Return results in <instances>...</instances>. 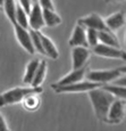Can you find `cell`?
<instances>
[{
    "mask_svg": "<svg viewBox=\"0 0 126 131\" xmlns=\"http://www.w3.org/2000/svg\"><path fill=\"white\" fill-rule=\"evenodd\" d=\"M77 24L83 26L84 29H92L98 32L106 31L107 30L105 22H103V18L99 14H97V13H91V14L80 18L77 21Z\"/></svg>",
    "mask_w": 126,
    "mask_h": 131,
    "instance_id": "obj_9",
    "label": "cell"
},
{
    "mask_svg": "<svg viewBox=\"0 0 126 131\" xmlns=\"http://www.w3.org/2000/svg\"><path fill=\"white\" fill-rule=\"evenodd\" d=\"M15 9H16V2H15V0H4L2 10L5 12V15L9 19V22L11 23L12 26L16 24V21H15Z\"/></svg>",
    "mask_w": 126,
    "mask_h": 131,
    "instance_id": "obj_21",
    "label": "cell"
},
{
    "mask_svg": "<svg viewBox=\"0 0 126 131\" xmlns=\"http://www.w3.org/2000/svg\"><path fill=\"white\" fill-rule=\"evenodd\" d=\"M87 70H89L87 65L80 70H72L68 74L64 75L61 79L58 80L56 83H52V85H55V87H64V85H69L73 83H76V82L83 81V80H85V74H86Z\"/></svg>",
    "mask_w": 126,
    "mask_h": 131,
    "instance_id": "obj_10",
    "label": "cell"
},
{
    "mask_svg": "<svg viewBox=\"0 0 126 131\" xmlns=\"http://www.w3.org/2000/svg\"><path fill=\"white\" fill-rule=\"evenodd\" d=\"M68 45L72 48L74 47H85L89 48L86 43V34H85V29L81 25L76 24L73 29V32L70 34L68 40Z\"/></svg>",
    "mask_w": 126,
    "mask_h": 131,
    "instance_id": "obj_13",
    "label": "cell"
},
{
    "mask_svg": "<svg viewBox=\"0 0 126 131\" xmlns=\"http://www.w3.org/2000/svg\"><path fill=\"white\" fill-rule=\"evenodd\" d=\"M125 119V99H115L110 105L105 123L119 124Z\"/></svg>",
    "mask_w": 126,
    "mask_h": 131,
    "instance_id": "obj_5",
    "label": "cell"
},
{
    "mask_svg": "<svg viewBox=\"0 0 126 131\" xmlns=\"http://www.w3.org/2000/svg\"><path fill=\"white\" fill-rule=\"evenodd\" d=\"M40 7L42 9H50V10H56L54 0H37Z\"/></svg>",
    "mask_w": 126,
    "mask_h": 131,
    "instance_id": "obj_25",
    "label": "cell"
},
{
    "mask_svg": "<svg viewBox=\"0 0 126 131\" xmlns=\"http://www.w3.org/2000/svg\"><path fill=\"white\" fill-rule=\"evenodd\" d=\"M99 43L114 48H122V45H120V41L118 40L117 36L114 32H110L108 30L99 32Z\"/></svg>",
    "mask_w": 126,
    "mask_h": 131,
    "instance_id": "obj_15",
    "label": "cell"
},
{
    "mask_svg": "<svg viewBox=\"0 0 126 131\" xmlns=\"http://www.w3.org/2000/svg\"><path fill=\"white\" fill-rule=\"evenodd\" d=\"M22 104H23V106L26 111L35 112V111L40 107L41 99H40V97H39V94H32V95L26 96V97L23 99Z\"/></svg>",
    "mask_w": 126,
    "mask_h": 131,
    "instance_id": "obj_20",
    "label": "cell"
},
{
    "mask_svg": "<svg viewBox=\"0 0 126 131\" xmlns=\"http://www.w3.org/2000/svg\"><path fill=\"white\" fill-rule=\"evenodd\" d=\"M47 73H48L47 60L42 59V60H40L39 67H37L36 72H35V75L33 78V81H32V83H31V87H33V88L41 87V84L43 83L44 79H46V77H47Z\"/></svg>",
    "mask_w": 126,
    "mask_h": 131,
    "instance_id": "obj_17",
    "label": "cell"
},
{
    "mask_svg": "<svg viewBox=\"0 0 126 131\" xmlns=\"http://www.w3.org/2000/svg\"><path fill=\"white\" fill-rule=\"evenodd\" d=\"M101 89L105 90V91H107L108 94H110L112 97H115L116 99H125V97H126L125 87H120V85L108 83V84L101 85Z\"/></svg>",
    "mask_w": 126,
    "mask_h": 131,
    "instance_id": "obj_19",
    "label": "cell"
},
{
    "mask_svg": "<svg viewBox=\"0 0 126 131\" xmlns=\"http://www.w3.org/2000/svg\"><path fill=\"white\" fill-rule=\"evenodd\" d=\"M27 21H29V30L41 31V29L44 26L42 8L40 7L37 1L32 2L31 10L27 14Z\"/></svg>",
    "mask_w": 126,
    "mask_h": 131,
    "instance_id": "obj_8",
    "label": "cell"
},
{
    "mask_svg": "<svg viewBox=\"0 0 126 131\" xmlns=\"http://www.w3.org/2000/svg\"><path fill=\"white\" fill-rule=\"evenodd\" d=\"M0 131H10L8 124H7V121L2 116V114L0 113Z\"/></svg>",
    "mask_w": 126,
    "mask_h": 131,
    "instance_id": "obj_27",
    "label": "cell"
},
{
    "mask_svg": "<svg viewBox=\"0 0 126 131\" xmlns=\"http://www.w3.org/2000/svg\"><path fill=\"white\" fill-rule=\"evenodd\" d=\"M30 37H31V41H32V46H33L34 50L37 51L39 54L44 55L43 49H42V45H41V39L39 37V31H33V30H29Z\"/></svg>",
    "mask_w": 126,
    "mask_h": 131,
    "instance_id": "obj_23",
    "label": "cell"
},
{
    "mask_svg": "<svg viewBox=\"0 0 126 131\" xmlns=\"http://www.w3.org/2000/svg\"><path fill=\"white\" fill-rule=\"evenodd\" d=\"M92 52L99 57H105V58H110V59L125 60L126 58L124 49H122V48H114V47L106 46V45H101V43H98L95 47H93Z\"/></svg>",
    "mask_w": 126,
    "mask_h": 131,
    "instance_id": "obj_6",
    "label": "cell"
},
{
    "mask_svg": "<svg viewBox=\"0 0 126 131\" xmlns=\"http://www.w3.org/2000/svg\"><path fill=\"white\" fill-rule=\"evenodd\" d=\"M103 22H105V25L107 27L108 31L110 32H115L118 31L119 29L124 27L125 25V13L124 10H119L110 14L108 17L103 18Z\"/></svg>",
    "mask_w": 126,
    "mask_h": 131,
    "instance_id": "obj_12",
    "label": "cell"
},
{
    "mask_svg": "<svg viewBox=\"0 0 126 131\" xmlns=\"http://www.w3.org/2000/svg\"><path fill=\"white\" fill-rule=\"evenodd\" d=\"M2 5H4V0H0V8L2 9Z\"/></svg>",
    "mask_w": 126,
    "mask_h": 131,
    "instance_id": "obj_29",
    "label": "cell"
},
{
    "mask_svg": "<svg viewBox=\"0 0 126 131\" xmlns=\"http://www.w3.org/2000/svg\"><path fill=\"white\" fill-rule=\"evenodd\" d=\"M123 1H125V0H106V2H123Z\"/></svg>",
    "mask_w": 126,
    "mask_h": 131,
    "instance_id": "obj_28",
    "label": "cell"
},
{
    "mask_svg": "<svg viewBox=\"0 0 126 131\" xmlns=\"http://www.w3.org/2000/svg\"><path fill=\"white\" fill-rule=\"evenodd\" d=\"M39 37L41 39V45H42V49H43L44 55L54 60L58 59L59 51H58V48L56 47L55 42L49 37H47L44 33H42L41 31H39Z\"/></svg>",
    "mask_w": 126,
    "mask_h": 131,
    "instance_id": "obj_14",
    "label": "cell"
},
{
    "mask_svg": "<svg viewBox=\"0 0 126 131\" xmlns=\"http://www.w3.org/2000/svg\"><path fill=\"white\" fill-rule=\"evenodd\" d=\"M42 88H33V87H15L11 89H8L6 91L0 94V107L9 106L22 103L26 96L32 94H41Z\"/></svg>",
    "mask_w": 126,
    "mask_h": 131,
    "instance_id": "obj_2",
    "label": "cell"
},
{
    "mask_svg": "<svg viewBox=\"0 0 126 131\" xmlns=\"http://www.w3.org/2000/svg\"><path fill=\"white\" fill-rule=\"evenodd\" d=\"M35 1H37V0H32V2H35Z\"/></svg>",
    "mask_w": 126,
    "mask_h": 131,
    "instance_id": "obj_30",
    "label": "cell"
},
{
    "mask_svg": "<svg viewBox=\"0 0 126 131\" xmlns=\"http://www.w3.org/2000/svg\"><path fill=\"white\" fill-rule=\"evenodd\" d=\"M91 50L85 47L72 48V70H80L87 65Z\"/></svg>",
    "mask_w": 126,
    "mask_h": 131,
    "instance_id": "obj_7",
    "label": "cell"
},
{
    "mask_svg": "<svg viewBox=\"0 0 126 131\" xmlns=\"http://www.w3.org/2000/svg\"><path fill=\"white\" fill-rule=\"evenodd\" d=\"M12 27H14V33H15L17 41H18L19 46L23 48L26 52H29L30 55L35 54V50L33 46H32V41H31V37H30V33H29V30L21 27L17 24H15Z\"/></svg>",
    "mask_w": 126,
    "mask_h": 131,
    "instance_id": "obj_11",
    "label": "cell"
},
{
    "mask_svg": "<svg viewBox=\"0 0 126 131\" xmlns=\"http://www.w3.org/2000/svg\"><path fill=\"white\" fill-rule=\"evenodd\" d=\"M87 96H89V99L91 102L93 111L95 113V116L98 117L99 121L105 122L106 117H107L108 110H109L110 105L112 104V102L116 98L112 97L110 94H108L107 91L102 90L101 87L89 91Z\"/></svg>",
    "mask_w": 126,
    "mask_h": 131,
    "instance_id": "obj_1",
    "label": "cell"
},
{
    "mask_svg": "<svg viewBox=\"0 0 126 131\" xmlns=\"http://www.w3.org/2000/svg\"><path fill=\"white\" fill-rule=\"evenodd\" d=\"M125 74V65L116 69H109V70H87L85 74V80L93 83L98 84H108L112 83L117 79L124 77Z\"/></svg>",
    "mask_w": 126,
    "mask_h": 131,
    "instance_id": "obj_3",
    "label": "cell"
},
{
    "mask_svg": "<svg viewBox=\"0 0 126 131\" xmlns=\"http://www.w3.org/2000/svg\"><path fill=\"white\" fill-rule=\"evenodd\" d=\"M15 21L16 24L19 25L21 27L29 30V21H27V14L24 12V9L16 4V9H15Z\"/></svg>",
    "mask_w": 126,
    "mask_h": 131,
    "instance_id": "obj_22",
    "label": "cell"
},
{
    "mask_svg": "<svg viewBox=\"0 0 126 131\" xmlns=\"http://www.w3.org/2000/svg\"><path fill=\"white\" fill-rule=\"evenodd\" d=\"M18 5L24 9L26 14H29L32 7V0H18Z\"/></svg>",
    "mask_w": 126,
    "mask_h": 131,
    "instance_id": "obj_26",
    "label": "cell"
},
{
    "mask_svg": "<svg viewBox=\"0 0 126 131\" xmlns=\"http://www.w3.org/2000/svg\"><path fill=\"white\" fill-rule=\"evenodd\" d=\"M0 10H2V9H1V8H0Z\"/></svg>",
    "mask_w": 126,
    "mask_h": 131,
    "instance_id": "obj_31",
    "label": "cell"
},
{
    "mask_svg": "<svg viewBox=\"0 0 126 131\" xmlns=\"http://www.w3.org/2000/svg\"><path fill=\"white\" fill-rule=\"evenodd\" d=\"M39 64H40L39 58H34L27 63L26 67H25L24 77H23V82L25 84L31 85L32 81H33V78L35 75V72H36L37 67H39Z\"/></svg>",
    "mask_w": 126,
    "mask_h": 131,
    "instance_id": "obj_18",
    "label": "cell"
},
{
    "mask_svg": "<svg viewBox=\"0 0 126 131\" xmlns=\"http://www.w3.org/2000/svg\"><path fill=\"white\" fill-rule=\"evenodd\" d=\"M42 15H43V22L44 26L48 27H55L62 23V19L60 15L56 10H50V9H42Z\"/></svg>",
    "mask_w": 126,
    "mask_h": 131,
    "instance_id": "obj_16",
    "label": "cell"
},
{
    "mask_svg": "<svg viewBox=\"0 0 126 131\" xmlns=\"http://www.w3.org/2000/svg\"><path fill=\"white\" fill-rule=\"evenodd\" d=\"M85 34H86V43L87 47H95L99 43V32L92 29H85Z\"/></svg>",
    "mask_w": 126,
    "mask_h": 131,
    "instance_id": "obj_24",
    "label": "cell"
},
{
    "mask_svg": "<svg viewBox=\"0 0 126 131\" xmlns=\"http://www.w3.org/2000/svg\"><path fill=\"white\" fill-rule=\"evenodd\" d=\"M101 87V84L93 83L87 80H83V81L76 82L69 85H64V87H55L51 84V88L54 89L55 92L57 94H80V92H89L91 90L98 89Z\"/></svg>",
    "mask_w": 126,
    "mask_h": 131,
    "instance_id": "obj_4",
    "label": "cell"
}]
</instances>
